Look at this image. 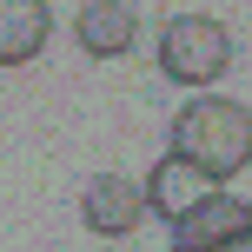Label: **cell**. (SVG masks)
Here are the masks:
<instances>
[{
	"label": "cell",
	"instance_id": "6da1fadb",
	"mask_svg": "<svg viewBox=\"0 0 252 252\" xmlns=\"http://www.w3.org/2000/svg\"><path fill=\"white\" fill-rule=\"evenodd\" d=\"M166 133H173V153L199 179H239L252 159V113H246V100H226V93L192 100Z\"/></svg>",
	"mask_w": 252,
	"mask_h": 252
},
{
	"label": "cell",
	"instance_id": "7a4b0ae2",
	"mask_svg": "<svg viewBox=\"0 0 252 252\" xmlns=\"http://www.w3.org/2000/svg\"><path fill=\"white\" fill-rule=\"evenodd\" d=\"M232 66V33L213 13H173L159 27V73L173 87H213Z\"/></svg>",
	"mask_w": 252,
	"mask_h": 252
},
{
	"label": "cell",
	"instance_id": "3957f363",
	"mask_svg": "<svg viewBox=\"0 0 252 252\" xmlns=\"http://www.w3.org/2000/svg\"><path fill=\"white\" fill-rule=\"evenodd\" d=\"M252 239V213L232 192H199L173 213V246H246Z\"/></svg>",
	"mask_w": 252,
	"mask_h": 252
},
{
	"label": "cell",
	"instance_id": "277c9868",
	"mask_svg": "<svg viewBox=\"0 0 252 252\" xmlns=\"http://www.w3.org/2000/svg\"><path fill=\"white\" fill-rule=\"evenodd\" d=\"M139 213H146L139 179H126V173H100V179H87V199H80L87 232H100V239H126V232H139Z\"/></svg>",
	"mask_w": 252,
	"mask_h": 252
},
{
	"label": "cell",
	"instance_id": "5b68a950",
	"mask_svg": "<svg viewBox=\"0 0 252 252\" xmlns=\"http://www.w3.org/2000/svg\"><path fill=\"white\" fill-rule=\"evenodd\" d=\"M73 40H80L87 60H120L139 40V13L126 7V0H87L80 20H73Z\"/></svg>",
	"mask_w": 252,
	"mask_h": 252
},
{
	"label": "cell",
	"instance_id": "8992f818",
	"mask_svg": "<svg viewBox=\"0 0 252 252\" xmlns=\"http://www.w3.org/2000/svg\"><path fill=\"white\" fill-rule=\"evenodd\" d=\"M53 33L47 0H0V66H27Z\"/></svg>",
	"mask_w": 252,
	"mask_h": 252
},
{
	"label": "cell",
	"instance_id": "52a82bcc",
	"mask_svg": "<svg viewBox=\"0 0 252 252\" xmlns=\"http://www.w3.org/2000/svg\"><path fill=\"white\" fill-rule=\"evenodd\" d=\"M199 192H206V179L192 173V166L179 159V153H166V159H159V166L146 173V186H139V199H146V213L173 219L179 206H186V199H199Z\"/></svg>",
	"mask_w": 252,
	"mask_h": 252
}]
</instances>
